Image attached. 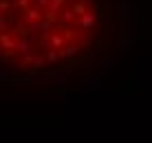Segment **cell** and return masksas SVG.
Here are the masks:
<instances>
[{
	"mask_svg": "<svg viewBox=\"0 0 152 143\" xmlns=\"http://www.w3.org/2000/svg\"><path fill=\"white\" fill-rule=\"evenodd\" d=\"M4 26H7V22H4L2 18H0V29H4Z\"/></svg>",
	"mask_w": 152,
	"mask_h": 143,
	"instance_id": "cell-10",
	"label": "cell"
},
{
	"mask_svg": "<svg viewBox=\"0 0 152 143\" xmlns=\"http://www.w3.org/2000/svg\"><path fill=\"white\" fill-rule=\"evenodd\" d=\"M51 42H53V46H57V49L62 46V38H57V35H55V38H51Z\"/></svg>",
	"mask_w": 152,
	"mask_h": 143,
	"instance_id": "cell-7",
	"label": "cell"
},
{
	"mask_svg": "<svg viewBox=\"0 0 152 143\" xmlns=\"http://www.w3.org/2000/svg\"><path fill=\"white\" fill-rule=\"evenodd\" d=\"M27 18H29V20H40L42 13L38 11V9H29V11H27Z\"/></svg>",
	"mask_w": 152,
	"mask_h": 143,
	"instance_id": "cell-3",
	"label": "cell"
},
{
	"mask_svg": "<svg viewBox=\"0 0 152 143\" xmlns=\"http://www.w3.org/2000/svg\"><path fill=\"white\" fill-rule=\"evenodd\" d=\"M38 2H40V4H46V2H49V0H38Z\"/></svg>",
	"mask_w": 152,
	"mask_h": 143,
	"instance_id": "cell-11",
	"label": "cell"
},
{
	"mask_svg": "<svg viewBox=\"0 0 152 143\" xmlns=\"http://www.w3.org/2000/svg\"><path fill=\"white\" fill-rule=\"evenodd\" d=\"M73 11L80 13V15H84V13H86V4H84V2H77L75 7H73Z\"/></svg>",
	"mask_w": 152,
	"mask_h": 143,
	"instance_id": "cell-4",
	"label": "cell"
},
{
	"mask_svg": "<svg viewBox=\"0 0 152 143\" xmlns=\"http://www.w3.org/2000/svg\"><path fill=\"white\" fill-rule=\"evenodd\" d=\"M55 60H57L55 53H46V62H55Z\"/></svg>",
	"mask_w": 152,
	"mask_h": 143,
	"instance_id": "cell-8",
	"label": "cell"
},
{
	"mask_svg": "<svg viewBox=\"0 0 152 143\" xmlns=\"http://www.w3.org/2000/svg\"><path fill=\"white\" fill-rule=\"evenodd\" d=\"M18 4H20V7H27V4H29V0H18Z\"/></svg>",
	"mask_w": 152,
	"mask_h": 143,
	"instance_id": "cell-9",
	"label": "cell"
},
{
	"mask_svg": "<svg viewBox=\"0 0 152 143\" xmlns=\"http://www.w3.org/2000/svg\"><path fill=\"white\" fill-rule=\"evenodd\" d=\"M64 2V0H49V4H51V11H57V7Z\"/></svg>",
	"mask_w": 152,
	"mask_h": 143,
	"instance_id": "cell-6",
	"label": "cell"
},
{
	"mask_svg": "<svg viewBox=\"0 0 152 143\" xmlns=\"http://www.w3.org/2000/svg\"><path fill=\"white\" fill-rule=\"evenodd\" d=\"M93 24H95V15H93V13H84L82 26H86V29H88V26H93Z\"/></svg>",
	"mask_w": 152,
	"mask_h": 143,
	"instance_id": "cell-1",
	"label": "cell"
},
{
	"mask_svg": "<svg viewBox=\"0 0 152 143\" xmlns=\"http://www.w3.org/2000/svg\"><path fill=\"white\" fill-rule=\"evenodd\" d=\"M75 51H77V49H62L60 55H62V57H71V55H75Z\"/></svg>",
	"mask_w": 152,
	"mask_h": 143,
	"instance_id": "cell-5",
	"label": "cell"
},
{
	"mask_svg": "<svg viewBox=\"0 0 152 143\" xmlns=\"http://www.w3.org/2000/svg\"><path fill=\"white\" fill-rule=\"evenodd\" d=\"M0 42H2L4 49H13V46H15V42L9 38V35H0Z\"/></svg>",
	"mask_w": 152,
	"mask_h": 143,
	"instance_id": "cell-2",
	"label": "cell"
}]
</instances>
